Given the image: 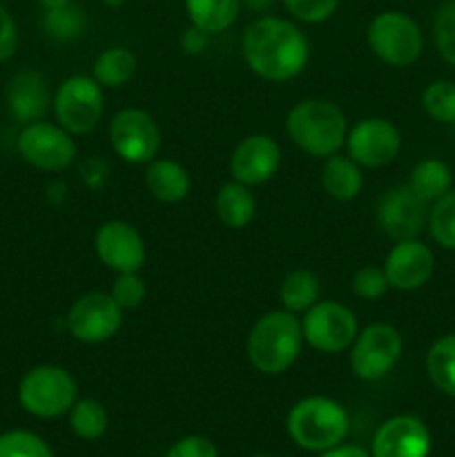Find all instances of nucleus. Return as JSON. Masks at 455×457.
I'll list each match as a JSON object with an SVG mask.
<instances>
[{"instance_id":"obj_1","label":"nucleus","mask_w":455,"mask_h":457,"mask_svg":"<svg viewBox=\"0 0 455 457\" xmlns=\"http://www.w3.org/2000/svg\"><path fill=\"white\" fill-rule=\"evenodd\" d=\"M241 54L254 76L268 83H285L303 74L310 62V40L297 21L263 13L245 27Z\"/></svg>"},{"instance_id":"obj_2","label":"nucleus","mask_w":455,"mask_h":457,"mask_svg":"<svg viewBox=\"0 0 455 457\" xmlns=\"http://www.w3.org/2000/svg\"><path fill=\"white\" fill-rule=\"evenodd\" d=\"M302 317L277 308L259 317L245 339V355L261 375H284L303 351Z\"/></svg>"},{"instance_id":"obj_3","label":"nucleus","mask_w":455,"mask_h":457,"mask_svg":"<svg viewBox=\"0 0 455 457\" xmlns=\"http://www.w3.org/2000/svg\"><path fill=\"white\" fill-rule=\"evenodd\" d=\"M348 128L351 125L343 110L328 98H303L285 114L290 141L308 156L321 161L342 150Z\"/></svg>"},{"instance_id":"obj_4","label":"nucleus","mask_w":455,"mask_h":457,"mask_svg":"<svg viewBox=\"0 0 455 457\" xmlns=\"http://www.w3.org/2000/svg\"><path fill=\"white\" fill-rule=\"evenodd\" d=\"M285 431L299 449L324 453L343 445L351 433V415L346 406L333 397L308 395L290 406Z\"/></svg>"},{"instance_id":"obj_5","label":"nucleus","mask_w":455,"mask_h":457,"mask_svg":"<svg viewBox=\"0 0 455 457\" xmlns=\"http://www.w3.org/2000/svg\"><path fill=\"white\" fill-rule=\"evenodd\" d=\"M21 406L40 420L62 418L79 400V382L67 369L56 364H40L27 370L18 386Z\"/></svg>"},{"instance_id":"obj_6","label":"nucleus","mask_w":455,"mask_h":457,"mask_svg":"<svg viewBox=\"0 0 455 457\" xmlns=\"http://www.w3.org/2000/svg\"><path fill=\"white\" fill-rule=\"evenodd\" d=\"M370 52L391 67H409L419 61L424 52V36L415 18L388 9L377 13L366 29Z\"/></svg>"},{"instance_id":"obj_7","label":"nucleus","mask_w":455,"mask_h":457,"mask_svg":"<svg viewBox=\"0 0 455 457\" xmlns=\"http://www.w3.org/2000/svg\"><path fill=\"white\" fill-rule=\"evenodd\" d=\"M404 353V337L386 321L360 328L355 342L348 348V364L361 382H379L386 378Z\"/></svg>"},{"instance_id":"obj_8","label":"nucleus","mask_w":455,"mask_h":457,"mask_svg":"<svg viewBox=\"0 0 455 457\" xmlns=\"http://www.w3.org/2000/svg\"><path fill=\"white\" fill-rule=\"evenodd\" d=\"M52 107L58 125L71 137L89 134L98 128L105 112V89L94 80V76H70L58 85Z\"/></svg>"},{"instance_id":"obj_9","label":"nucleus","mask_w":455,"mask_h":457,"mask_svg":"<svg viewBox=\"0 0 455 457\" xmlns=\"http://www.w3.org/2000/svg\"><path fill=\"white\" fill-rule=\"evenodd\" d=\"M303 342L321 355L348 353L360 333L357 317L346 303L335 299H319L302 315Z\"/></svg>"},{"instance_id":"obj_10","label":"nucleus","mask_w":455,"mask_h":457,"mask_svg":"<svg viewBox=\"0 0 455 457\" xmlns=\"http://www.w3.org/2000/svg\"><path fill=\"white\" fill-rule=\"evenodd\" d=\"M107 134L114 154L129 165H147L161 150L159 123L141 107H123L116 112Z\"/></svg>"},{"instance_id":"obj_11","label":"nucleus","mask_w":455,"mask_h":457,"mask_svg":"<svg viewBox=\"0 0 455 457\" xmlns=\"http://www.w3.org/2000/svg\"><path fill=\"white\" fill-rule=\"evenodd\" d=\"M22 159L43 172H65L79 156L74 137L49 120H34L21 129L16 141Z\"/></svg>"},{"instance_id":"obj_12","label":"nucleus","mask_w":455,"mask_h":457,"mask_svg":"<svg viewBox=\"0 0 455 457\" xmlns=\"http://www.w3.org/2000/svg\"><path fill=\"white\" fill-rule=\"evenodd\" d=\"M123 308L112 299L110 293L92 290L71 303L67 312V330L80 344H105L119 335L123 326Z\"/></svg>"},{"instance_id":"obj_13","label":"nucleus","mask_w":455,"mask_h":457,"mask_svg":"<svg viewBox=\"0 0 455 457\" xmlns=\"http://www.w3.org/2000/svg\"><path fill=\"white\" fill-rule=\"evenodd\" d=\"M346 154L361 168L379 170L391 165L401 152V132L384 116H366L346 134Z\"/></svg>"},{"instance_id":"obj_14","label":"nucleus","mask_w":455,"mask_h":457,"mask_svg":"<svg viewBox=\"0 0 455 457\" xmlns=\"http://www.w3.org/2000/svg\"><path fill=\"white\" fill-rule=\"evenodd\" d=\"M94 253L112 272H141L145 263V239L132 223L112 219L94 232Z\"/></svg>"},{"instance_id":"obj_15","label":"nucleus","mask_w":455,"mask_h":457,"mask_svg":"<svg viewBox=\"0 0 455 457\" xmlns=\"http://www.w3.org/2000/svg\"><path fill=\"white\" fill-rule=\"evenodd\" d=\"M281 168V145L270 134H250L241 138L230 156V174L248 187L272 181Z\"/></svg>"},{"instance_id":"obj_16","label":"nucleus","mask_w":455,"mask_h":457,"mask_svg":"<svg viewBox=\"0 0 455 457\" xmlns=\"http://www.w3.org/2000/svg\"><path fill=\"white\" fill-rule=\"evenodd\" d=\"M428 221V205L409 186H395L379 199L377 226L388 239H418Z\"/></svg>"},{"instance_id":"obj_17","label":"nucleus","mask_w":455,"mask_h":457,"mask_svg":"<svg viewBox=\"0 0 455 457\" xmlns=\"http://www.w3.org/2000/svg\"><path fill=\"white\" fill-rule=\"evenodd\" d=\"M431 431L418 415H395L379 424L370 442V457H428Z\"/></svg>"},{"instance_id":"obj_18","label":"nucleus","mask_w":455,"mask_h":457,"mask_svg":"<svg viewBox=\"0 0 455 457\" xmlns=\"http://www.w3.org/2000/svg\"><path fill=\"white\" fill-rule=\"evenodd\" d=\"M384 272H386L388 286L400 293H413L428 284L435 270V254L424 241L401 239L395 241L384 259Z\"/></svg>"},{"instance_id":"obj_19","label":"nucleus","mask_w":455,"mask_h":457,"mask_svg":"<svg viewBox=\"0 0 455 457\" xmlns=\"http://www.w3.org/2000/svg\"><path fill=\"white\" fill-rule=\"evenodd\" d=\"M7 103L13 119L27 125L45 119L49 107L54 105V96L40 71L22 70L9 83Z\"/></svg>"},{"instance_id":"obj_20","label":"nucleus","mask_w":455,"mask_h":457,"mask_svg":"<svg viewBox=\"0 0 455 457\" xmlns=\"http://www.w3.org/2000/svg\"><path fill=\"white\" fill-rule=\"evenodd\" d=\"M145 187L161 204H181L192 187L190 172L174 159H152L145 168Z\"/></svg>"},{"instance_id":"obj_21","label":"nucleus","mask_w":455,"mask_h":457,"mask_svg":"<svg viewBox=\"0 0 455 457\" xmlns=\"http://www.w3.org/2000/svg\"><path fill=\"white\" fill-rule=\"evenodd\" d=\"M321 187L335 201H352L364 190V172L361 165L348 154H333L321 165Z\"/></svg>"},{"instance_id":"obj_22","label":"nucleus","mask_w":455,"mask_h":457,"mask_svg":"<svg viewBox=\"0 0 455 457\" xmlns=\"http://www.w3.org/2000/svg\"><path fill=\"white\" fill-rule=\"evenodd\" d=\"M214 212H217L219 221L230 230L248 228L257 214V199L252 195V187L244 186L235 179L223 183L214 196Z\"/></svg>"},{"instance_id":"obj_23","label":"nucleus","mask_w":455,"mask_h":457,"mask_svg":"<svg viewBox=\"0 0 455 457\" xmlns=\"http://www.w3.org/2000/svg\"><path fill=\"white\" fill-rule=\"evenodd\" d=\"M190 25L208 31L210 36L230 29L239 18L241 0H183Z\"/></svg>"},{"instance_id":"obj_24","label":"nucleus","mask_w":455,"mask_h":457,"mask_svg":"<svg viewBox=\"0 0 455 457\" xmlns=\"http://www.w3.org/2000/svg\"><path fill=\"white\" fill-rule=\"evenodd\" d=\"M138 58L128 47H107L96 56L92 76L103 89L125 87L136 76Z\"/></svg>"},{"instance_id":"obj_25","label":"nucleus","mask_w":455,"mask_h":457,"mask_svg":"<svg viewBox=\"0 0 455 457\" xmlns=\"http://www.w3.org/2000/svg\"><path fill=\"white\" fill-rule=\"evenodd\" d=\"M406 186L413 190L418 199H422L426 205H433L437 199L446 195L453 186V174L451 168L440 159H422L413 170L406 181Z\"/></svg>"},{"instance_id":"obj_26","label":"nucleus","mask_w":455,"mask_h":457,"mask_svg":"<svg viewBox=\"0 0 455 457\" xmlns=\"http://www.w3.org/2000/svg\"><path fill=\"white\" fill-rule=\"evenodd\" d=\"M321 284L319 277L308 268H294L284 277L279 286L281 308L294 315H303L310 306L319 302Z\"/></svg>"},{"instance_id":"obj_27","label":"nucleus","mask_w":455,"mask_h":457,"mask_svg":"<svg viewBox=\"0 0 455 457\" xmlns=\"http://www.w3.org/2000/svg\"><path fill=\"white\" fill-rule=\"evenodd\" d=\"M426 375L433 386L455 397V333L442 335L426 353Z\"/></svg>"},{"instance_id":"obj_28","label":"nucleus","mask_w":455,"mask_h":457,"mask_svg":"<svg viewBox=\"0 0 455 457\" xmlns=\"http://www.w3.org/2000/svg\"><path fill=\"white\" fill-rule=\"evenodd\" d=\"M67 415H70V427L74 436L85 442L101 440L110 427V415H107L105 404L94 400V397H79Z\"/></svg>"},{"instance_id":"obj_29","label":"nucleus","mask_w":455,"mask_h":457,"mask_svg":"<svg viewBox=\"0 0 455 457\" xmlns=\"http://www.w3.org/2000/svg\"><path fill=\"white\" fill-rule=\"evenodd\" d=\"M43 27L49 38L58 40V43H70L83 34L87 27V16L79 4L70 3L56 9H45Z\"/></svg>"},{"instance_id":"obj_30","label":"nucleus","mask_w":455,"mask_h":457,"mask_svg":"<svg viewBox=\"0 0 455 457\" xmlns=\"http://www.w3.org/2000/svg\"><path fill=\"white\" fill-rule=\"evenodd\" d=\"M422 107L435 123L455 125V83L449 79H437L422 92Z\"/></svg>"},{"instance_id":"obj_31","label":"nucleus","mask_w":455,"mask_h":457,"mask_svg":"<svg viewBox=\"0 0 455 457\" xmlns=\"http://www.w3.org/2000/svg\"><path fill=\"white\" fill-rule=\"evenodd\" d=\"M426 226L440 248L455 250V190H449L431 205Z\"/></svg>"},{"instance_id":"obj_32","label":"nucleus","mask_w":455,"mask_h":457,"mask_svg":"<svg viewBox=\"0 0 455 457\" xmlns=\"http://www.w3.org/2000/svg\"><path fill=\"white\" fill-rule=\"evenodd\" d=\"M0 457H54V451L36 433L7 431L0 436Z\"/></svg>"},{"instance_id":"obj_33","label":"nucleus","mask_w":455,"mask_h":457,"mask_svg":"<svg viewBox=\"0 0 455 457\" xmlns=\"http://www.w3.org/2000/svg\"><path fill=\"white\" fill-rule=\"evenodd\" d=\"M433 38H435V47L442 61L455 67V4L451 0L435 12Z\"/></svg>"},{"instance_id":"obj_34","label":"nucleus","mask_w":455,"mask_h":457,"mask_svg":"<svg viewBox=\"0 0 455 457\" xmlns=\"http://www.w3.org/2000/svg\"><path fill=\"white\" fill-rule=\"evenodd\" d=\"M388 288L391 286H388L384 268L373 266V263L361 266L351 279V290L355 293V297L364 299V302H379L388 293Z\"/></svg>"},{"instance_id":"obj_35","label":"nucleus","mask_w":455,"mask_h":457,"mask_svg":"<svg viewBox=\"0 0 455 457\" xmlns=\"http://www.w3.org/2000/svg\"><path fill=\"white\" fill-rule=\"evenodd\" d=\"M281 3L293 21L303 25H321L330 21L339 7V0H281Z\"/></svg>"},{"instance_id":"obj_36","label":"nucleus","mask_w":455,"mask_h":457,"mask_svg":"<svg viewBox=\"0 0 455 457\" xmlns=\"http://www.w3.org/2000/svg\"><path fill=\"white\" fill-rule=\"evenodd\" d=\"M110 295L123 311H134L145 302L147 286L138 272H119L114 284H112Z\"/></svg>"},{"instance_id":"obj_37","label":"nucleus","mask_w":455,"mask_h":457,"mask_svg":"<svg viewBox=\"0 0 455 457\" xmlns=\"http://www.w3.org/2000/svg\"><path fill=\"white\" fill-rule=\"evenodd\" d=\"M165 457H219V449L210 437L186 436L170 446Z\"/></svg>"},{"instance_id":"obj_38","label":"nucleus","mask_w":455,"mask_h":457,"mask_svg":"<svg viewBox=\"0 0 455 457\" xmlns=\"http://www.w3.org/2000/svg\"><path fill=\"white\" fill-rule=\"evenodd\" d=\"M110 172V163L105 159H101V156H89L79 168L80 179H83V183L89 190H101V187H105Z\"/></svg>"},{"instance_id":"obj_39","label":"nucleus","mask_w":455,"mask_h":457,"mask_svg":"<svg viewBox=\"0 0 455 457\" xmlns=\"http://www.w3.org/2000/svg\"><path fill=\"white\" fill-rule=\"evenodd\" d=\"M18 47V27L12 13L0 4V62L12 58Z\"/></svg>"},{"instance_id":"obj_40","label":"nucleus","mask_w":455,"mask_h":457,"mask_svg":"<svg viewBox=\"0 0 455 457\" xmlns=\"http://www.w3.org/2000/svg\"><path fill=\"white\" fill-rule=\"evenodd\" d=\"M210 43V34L208 31L199 29V27L190 25L183 29L181 34V47L186 54H192V56H199V54L205 52Z\"/></svg>"},{"instance_id":"obj_41","label":"nucleus","mask_w":455,"mask_h":457,"mask_svg":"<svg viewBox=\"0 0 455 457\" xmlns=\"http://www.w3.org/2000/svg\"><path fill=\"white\" fill-rule=\"evenodd\" d=\"M319 457H370V451L361 449V446L357 445H339L335 446V449L319 453Z\"/></svg>"},{"instance_id":"obj_42","label":"nucleus","mask_w":455,"mask_h":457,"mask_svg":"<svg viewBox=\"0 0 455 457\" xmlns=\"http://www.w3.org/2000/svg\"><path fill=\"white\" fill-rule=\"evenodd\" d=\"M241 3H244V7L250 9V12L263 13L275 4V0H241Z\"/></svg>"},{"instance_id":"obj_43","label":"nucleus","mask_w":455,"mask_h":457,"mask_svg":"<svg viewBox=\"0 0 455 457\" xmlns=\"http://www.w3.org/2000/svg\"><path fill=\"white\" fill-rule=\"evenodd\" d=\"M40 4H43L45 9H56V7H62V4H70L71 0H38Z\"/></svg>"},{"instance_id":"obj_44","label":"nucleus","mask_w":455,"mask_h":457,"mask_svg":"<svg viewBox=\"0 0 455 457\" xmlns=\"http://www.w3.org/2000/svg\"><path fill=\"white\" fill-rule=\"evenodd\" d=\"M103 4H107V7L110 9H119V7H123L125 3H128V0H101Z\"/></svg>"},{"instance_id":"obj_45","label":"nucleus","mask_w":455,"mask_h":457,"mask_svg":"<svg viewBox=\"0 0 455 457\" xmlns=\"http://www.w3.org/2000/svg\"><path fill=\"white\" fill-rule=\"evenodd\" d=\"M252 457H275V455H252Z\"/></svg>"},{"instance_id":"obj_46","label":"nucleus","mask_w":455,"mask_h":457,"mask_svg":"<svg viewBox=\"0 0 455 457\" xmlns=\"http://www.w3.org/2000/svg\"><path fill=\"white\" fill-rule=\"evenodd\" d=\"M451 3H453V4H455V0H451Z\"/></svg>"}]
</instances>
